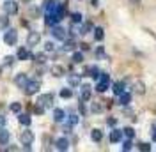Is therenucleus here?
Returning <instances> with one entry per match:
<instances>
[{
	"instance_id": "5",
	"label": "nucleus",
	"mask_w": 156,
	"mask_h": 152,
	"mask_svg": "<svg viewBox=\"0 0 156 152\" xmlns=\"http://www.w3.org/2000/svg\"><path fill=\"white\" fill-rule=\"evenodd\" d=\"M39 43H41V34L36 32V30H30L29 36H27V46L34 48V46H37Z\"/></svg>"
},
{
	"instance_id": "2",
	"label": "nucleus",
	"mask_w": 156,
	"mask_h": 152,
	"mask_svg": "<svg viewBox=\"0 0 156 152\" xmlns=\"http://www.w3.org/2000/svg\"><path fill=\"white\" fill-rule=\"evenodd\" d=\"M53 99H55V95L51 94V92H48V94H41L37 97V105H41L43 108H53Z\"/></svg>"
},
{
	"instance_id": "11",
	"label": "nucleus",
	"mask_w": 156,
	"mask_h": 152,
	"mask_svg": "<svg viewBox=\"0 0 156 152\" xmlns=\"http://www.w3.org/2000/svg\"><path fill=\"white\" fill-rule=\"evenodd\" d=\"M121 140H122V129L114 127V129L110 131V142H112V143H119Z\"/></svg>"
},
{
	"instance_id": "17",
	"label": "nucleus",
	"mask_w": 156,
	"mask_h": 152,
	"mask_svg": "<svg viewBox=\"0 0 156 152\" xmlns=\"http://www.w3.org/2000/svg\"><path fill=\"white\" fill-rule=\"evenodd\" d=\"M89 99H90V87L82 85V88H80V101H89Z\"/></svg>"
},
{
	"instance_id": "12",
	"label": "nucleus",
	"mask_w": 156,
	"mask_h": 152,
	"mask_svg": "<svg viewBox=\"0 0 156 152\" xmlns=\"http://www.w3.org/2000/svg\"><path fill=\"white\" fill-rule=\"evenodd\" d=\"M30 55H32V53L29 51V48L21 46V48L18 50V53H16V60H29Z\"/></svg>"
},
{
	"instance_id": "46",
	"label": "nucleus",
	"mask_w": 156,
	"mask_h": 152,
	"mask_svg": "<svg viewBox=\"0 0 156 152\" xmlns=\"http://www.w3.org/2000/svg\"><path fill=\"white\" fill-rule=\"evenodd\" d=\"M144 88H146V87L142 85V83H136V92H138V94H142V92H144Z\"/></svg>"
},
{
	"instance_id": "43",
	"label": "nucleus",
	"mask_w": 156,
	"mask_h": 152,
	"mask_svg": "<svg viewBox=\"0 0 156 152\" xmlns=\"http://www.w3.org/2000/svg\"><path fill=\"white\" fill-rule=\"evenodd\" d=\"M5 126H7V119H5L4 115H0V129H2V127H5Z\"/></svg>"
},
{
	"instance_id": "49",
	"label": "nucleus",
	"mask_w": 156,
	"mask_h": 152,
	"mask_svg": "<svg viewBox=\"0 0 156 152\" xmlns=\"http://www.w3.org/2000/svg\"><path fill=\"white\" fill-rule=\"evenodd\" d=\"M90 2H92V5L96 7V5H98V2H99V0H90Z\"/></svg>"
},
{
	"instance_id": "28",
	"label": "nucleus",
	"mask_w": 156,
	"mask_h": 152,
	"mask_svg": "<svg viewBox=\"0 0 156 152\" xmlns=\"http://www.w3.org/2000/svg\"><path fill=\"white\" fill-rule=\"evenodd\" d=\"M71 60H73L75 64H82V62H83V53H82V51H73Z\"/></svg>"
},
{
	"instance_id": "25",
	"label": "nucleus",
	"mask_w": 156,
	"mask_h": 152,
	"mask_svg": "<svg viewBox=\"0 0 156 152\" xmlns=\"http://www.w3.org/2000/svg\"><path fill=\"white\" fill-rule=\"evenodd\" d=\"M80 74H71V76H68V83H69V87H78L80 85Z\"/></svg>"
},
{
	"instance_id": "40",
	"label": "nucleus",
	"mask_w": 156,
	"mask_h": 152,
	"mask_svg": "<svg viewBox=\"0 0 156 152\" xmlns=\"http://www.w3.org/2000/svg\"><path fill=\"white\" fill-rule=\"evenodd\" d=\"M44 51H55V44L48 41V43H44Z\"/></svg>"
},
{
	"instance_id": "37",
	"label": "nucleus",
	"mask_w": 156,
	"mask_h": 152,
	"mask_svg": "<svg viewBox=\"0 0 156 152\" xmlns=\"http://www.w3.org/2000/svg\"><path fill=\"white\" fill-rule=\"evenodd\" d=\"M133 149V142H131V138H128L126 142L122 143V150H131Z\"/></svg>"
},
{
	"instance_id": "29",
	"label": "nucleus",
	"mask_w": 156,
	"mask_h": 152,
	"mask_svg": "<svg viewBox=\"0 0 156 152\" xmlns=\"http://www.w3.org/2000/svg\"><path fill=\"white\" fill-rule=\"evenodd\" d=\"M30 58H32L34 62H37V64H44V62H46V55H44V53H37V55H30Z\"/></svg>"
},
{
	"instance_id": "24",
	"label": "nucleus",
	"mask_w": 156,
	"mask_h": 152,
	"mask_svg": "<svg viewBox=\"0 0 156 152\" xmlns=\"http://www.w3.org/2000/svg\"><path fill=\"white\" fill-rule=\"evenodd\" d=\"M112 90H114V94L119 97V95L124 92V83H122V81H117V83H114V85H112Z\"/></svg>"
},
{
	"instance_id": "33",
	"label": "nucleus",
	"mask_w": 156,
	"mask_h": 152,
	"mask_svg": "<svg viewBox=\"0 0 156 152\" xmlns=\"http://www.w3.org/2000/svg\"><path fill=\"white\" fill-rule=\"evenodd\" d=\"M108 88V83L107 81H98V85H96V90L99 92V94H103L105 90Z\"/></svg>"
},
{
	"instance_id": "9",
	"label": "nucleus",
	"mask_w": 156,
	"mask_h": 152,
	"mask_svg": "<svg viewBox=\"0 0 156 152\" xmlns=\"http://www.w3.org/2000/svg\"><path fill=\"white\" fill-rule=\"evenodd\" d=\"M29 80H30V78H29V74H27V73H18V74L14 76V83H16L21 90H23V88H25V85L29 83Z\"/></svg>"
},
{
	"instance_id": "16",
	"label": "nucleus",
	"mask_w": 156,
	"mask_h": 152,
	"mask_svg": "<svg viewBox=\"0 0 156 152\" xmlns=\"http://www.w3.org/2000/svg\"><path fill=\"white\" fill-rule=\"evenodd\" d=\"M18 122L21 124V126H25V127H29L30 124H32V119H30L29 113H21V112H20L18 113Z\"/></svg>"
},
{
	"instance_id": "36",
	"label": "nucleus",
	"mask_w": 156,
	"mask_h": 152,
	"mask_svg": "<svg viewBox=\"0 0 156 152\" xmlns=\"http://www.w3.org/2000/svg\"><path fill=\"white\" fill-rule=\"evenodd\" d=\"M71 19H73V23H82V21H83V16H82L80 12H73V14H71Z\"/></svg>"
},
{
	"instance_id": "47",
	"label": "nucleus",
	"mask_w": 156,
	"mask_h": 152,
	"mask_svg": "<svg viewBox=\"0 0 156 152\" xmlns=\"http://www.w3.org/2000/svg\"><path fill=\"white\" fill-rule=\"evenodd\" d=\"M80 48H82V51H85V50H89V44L83 43V44H80Z\"/></svg>"
},
{
	"instance_id": "8",
	"label": "nucleus",
	"mask_w": 156,
	"mask_h": 152,
	"mask_svg": "<svg viewBox=\"0 0 156 152\" xmlns=\"http://www.w3.org/2000/svg\"><path fill=\"white\" fill-rule=\"evenodd\" d=\"M60 16H58L57 12L53 11V12H46V16H44V25H48V27H53V25H58V21H60Z\"/></svg>"
},
{
	"instance_id": "39",
	"label": "nucleus",
	"mask_w": 156,
	"mask_h": 152,
	"mask_svg": "<svg viewBox=\"0 0 156 152\" xmlns=\"http://www.w3.org/2000/svg\"><path fill=\"white\" fill-rule=\"evenodd\" d=\"M101 110H103V108H101L99 103H92V106H90V112H92V113H99Z\"/></svg>"
},
{
	"instance_id": "14",
	"label": "nucleus",
	"mask_w": 156,
	"mask_h": 152,
	"mask_svg": "<svg viewBox=\"0 0 156 152\" xmlns=\"http://www.w3.org/2000/svg\"><path fill=\"white\" fill-rule=\"evenodd\" d=\"M11 142V131H7L5 127L0 129V145H7Z\"/></svg>"
},
{
	"instance_id": "10",
	"label": "nucleus",
	"mask_w": 156,
	"mask_h": 152,
	"mask_svg": "<svg viewBox=\"0 0 156 152\" xmlns=\"http://www.w3.org/2000/svg\"><path fill=\"white\" fill-rule=\"evenodd\" d=\"M55 149H57V150H68L69 149V140L68 138H66V136H62V138H57V140H55Z\"/></svg>"
},
{
	"instance_id": "6",
	"label": "nucleus",
	"mask_w": 156,
	"mask_h": 152,
	"mask_svg": "<svg viewBox=\"0 0 156 152\" xmlns=\"http://www.w3.org/2000/svg\"><path fill=\"white\" fill-rule=\"evenodd\" d=\"M34 133L30 131L29 127L25 129V131H21V134H20V142H21V145H32L34 143Z\"/></svg>"
},
{
	"instance_id": "50",
	"label": "nucleus",
	"mask_w": 156,
	"mask_h": 152,
	"mask_svg": "<svg viewBox=\"0 0 156 152\" xmlns=\"http://www.w3.org/2000/svg\"><path fill=\"white\" fill-rule=\"evenodd\" d=\"M23 2H30V0H23Z\"/></svg>"
},
{
	"instance_id": "20",
	"label": "nucleus",
	"mask_w": 156,
	"mask_h": 152,
	"mask_svg": "<svg viewBox=\"0 0 156 152\" xmlns=\"http://www.w3.org/2000/svg\"><path fill=\"white\" fill-rule=\"evenodd\" d=\"M50 73H51V74L55 76V78H60V76H64V74H66V71H64V67H62V66H57V64H55V66H51V67H50Z\"/></svg>"
},
{
	"instance_id": "32",
	"label": "nucleus",
	"mask_w": 156,
	"mask_h": 152,
	"mask_svg": "<svg viewBox=\"0 0 156 152\" xmlns=\"http://www.w3.org/2000/svg\"><path fill=\"white\" fill-rule=\"evenodd\" d=\"M78 120H80V119H78V115H76V113H71V115L68 117V124H69V126H73V127H75V126L78 124Z\"/></svg>"
},
{
	"instance_id": "21",
	"label": "nucleus",
	"mask_w": 156,
	"mask_h": 152,
	"mask_svg": "<svg viewBox=\"0 0 156 152\" xmlns=\"http://www.w3.org/2000/svg\"><path fill=\"white\" fill-rule=\"evenodd\" d=\"M90 140L99 143L103 140V131H101V129H92V131H90Z\"/></svg>"
},
{
	"instance_id": "35",
	"label": "nucleus",
	"mask_w": 156,
	"mask_h": 152,
	"mask_svg": "<svg viewBox=\"0 0 156 152\" xmlns=\"http://www.w3.org/2000/svg\"><path fill=\"white\" fill-rule=\"evenodd\" d=\"M122 134H124L126 138H133V136H135V129H133V127H124V129H122Z\"/></svg>"
},
{
	"instance_id": "3",
	"label": "nucleus",
	"mask_w": 156,
	"mask_h": 152,
	"mask_svg": "<svg viewBox=\"0 0 156 152\" xmlns=\"http://www.w3.org/2000/svg\"><path fill=\"white\" fill-rule=\"evenodd\" d=\"M50 34H51V37L57 39V41H64V39H68V30L64 29V27H60V25H53Z\"/></svg>"
},
{
	"instance_id": "26",
	"label": "nucleus",
	"mask_w": 156,
	"mask_h": 152,
	"mask_svg": "<svg viewBox=\"0 0 156 152\" xmlns=\"http://www.w3.org/2000/svg\"><path fill=\"white\" fill-rule=\"evenodd\" d=\"M9 27V14H2L0 16V30H5Z\"/></svg>"
},
{
	"instance_id": "31",
	"label": "nucleus",
	"mask_w": 156,
	"mask_h": 152,
	"mask_svg": "<svg viewBox=\"0 0 156 152\" xmlns=\"http://www.w3.org/2000/svg\"><path fill=\"white\" fill-rule=\"evenodd\" d=\"M60 97H62V99L73 97V88H62V90H60Z\"/></svg>"
},
{
	"instance_id": "22",
	"label": "nucleus",
	"mask_w": 156,
	"mask_h": 152,
	"mask_svg": "<svg viewBox=\"0 0 156 152\" xmlns=\"http://www.w3.org/2000/svg\"><path fill=\"white\" fill-rule=\"evenodd\" d=\"M57 4H58L57 0H46L43 7H44V11H46V12H53V11H55V7H57Z\"/></svg>"
},
{
	"instance_id": "41",
	"label": "nucleus",
	"mask_w": 156,
	"mask_h": 152,
	"mask_svg": "<svg viewBox=\"0 0 156 152\" xmlns=\"http://www.w3.org/2000/svg\"><path fill=\"white\" fill-rule=\"evenodd\" d=\"M44 110H46V108H43L41 105H37V103H36V106H34V112H36L37 115H43V113H44Z\"/></svg>"
},
{
	"instance_id": "23",
	"label": "nucleus",
	"mask_w": 156,
	"mask_h": 152,
	"mask_svg": "<svg viewBox=\"0 0 156 152\" xmlns=\"http://www.w3.org/2000/svg\"><path fill=\"white\" fill-rule=\"evenodd\" d=\"M92 30H94V25H92L90 21H85V23H83V25L80 27V34H82V36H85V34L92 32Z\"/></svg>"
},
{
	"instance_id": "27",
	"label": "nucleus",
	"mask_w": 156,
	"mask_h": 152,
	"mask_svg": "<svg viewBox=\"0 0 156 152\" xmlns=\"http://www.w3.org/2000/svg\"><path fill=\"white\" fill-rule=\"evenodd\" d=\"M92 32H94V39H96V41H103V37H105V30L101 29V27H96Z\"/></svg>"
},
{
	"instance_id": "44",
	"label": "nucleus",
	"mask_w": 156,
	"mask_h": 152,
	"mask_svg": "<svg viewBox=\"0 0 156 152\" xmlns=\"http://www.w3.org/2000/svg\"><path fill=\"white\" fill-rule=\"evenodd\" d=\"M96 57H105V50H103V46H99L96 50Z\"/></svg>"
},
{
	"instance_id": "48",
	"label": "nucleus",
	"mask_w": 156,
	"mask_h": 152,
	"mask_svg": "<svg viewBox=\"0 0 156 152\" xmlns=\"http://www.w3.org/2000/svg\"><path fill=\"white\" fill-rule=\"evenodd\" d=\"M153 142H156V127L153 129Z\"/></svg>"
},
{
	"instance_id": "4",
	"label": "nucleus",
	"mask_w": 156,
	"mask_h": 152,
	"mask_svg": "<svg viewBox=\"0 0 156 152\" xmlns=\"http://www.w3.org/2000/svg\"><path fill=\"white\" fill-rule=\"evenodd\" d=\"M39 88H41V81H39V80H29V83L25 85L23 92L27 95H34V94L39 92Z\"/></svg>"
},
{
	"instance_id": "7",
	"label": "nucleus",
	"mask_w": 156,
	"mask_h": 152,
	"mask_svg": "<svg viewBox=\"0 0 156 152\" xmlns=\"http://www.w3.org/2000/svg\"><path fill=\"white\" fill-rule=\"evenodd\" d=\"M2 7H4V12H5V14H9V16H12V14H16V12H18V4H16L14 0H5Z\"/></svg>"
},
{
	"instance_id": "13",
	"label": "nucleus",
	"mask_w": 156,
	"mask_h": 152,
	"mask_svg": "<svg viewBox=\"0 0 156 152\" xmlns=\"http://www.w3.org/2000/svg\"><path fill=\"white\" fill-rule=\"evenodd\" d=\"M53 120L55 122H64L66 120V112L62 108H53Z\"/></svg>"
},
{
	"instance_id": "42",
	"label": "nucleus",
	"mask_w": 156,
	"mask_h": 152,
	"mask_svg": "<svg viewBox=\"0 0 156 152\" xmlns=\"http://www.w3.org/2000/svg\"><path fill=\"white\" fill-rule=\"evenodd\" d=\"M78 110H80V113H82V115L87 113V108H85V101H80V105H78Z\"/></svg>"
},
{
	"instance_id": "51",
	"label": "nucleus",
	"mask_w": 156,
	"mask_h": 152,
	"mask_svg": "<svg viewBox=\"0 0 156 152\" xmlns=\"http://www.w3.org/2000/svg\"><path fill=\"white\" fill-rule=\"evenodd\" d=\"M133 2H136V0H133Z\"/></svg>"
},
{
	"instance_id": "15",
	"label": "nucleus",
	"mask_w": 156,
	"mask_h": 152,
	"mask_svg": "<svg viewBox=\"0 0 156 152\" xmlns=\"http://www.w3.org/2000/svg\"><path fill=\"white\" fill-rule=\"evenodd\" d=\"M129 103H131V92H126V90H124L122 94L119 95V105L121 106H128Z\"/></svg>"
},
{
	"instance_id": "34",
	"label": "nucleus",
	"mask_w": 156,
	"mask_h": 152,
	"mask_svg": "<svg viewBox=\"0 0 156 152\" xmlns=\"http://www.w3.org/2000/svg\"><path fill=\"white\" fill-rule=\"evenodd\" d=\"M9 110L12 112V113L18 115L20 112H21V105H20V103H11V105H9Z\"/></svg>"
},
{
	"instance_id": "19",
	"label": "nucleus",
	"mask_w": 156,
	"mask_h": 152,
	"mask_svg": "<svg viewBox=\"0 0 156 152\" xmlns=\"http://www.w3.org/2000/svg\"><path fill=\"white\" fill-rule=\"evenodd\" d=\"M85 74L87 76H90V78H94V80H98L99 78V69H98V66H89L87 69H85Z\"/></svg>"
},
{
	"instance_id": "38",
	"label": "nucleus",
	"mask_w": 156,
	"mask_h": 152,
	"mask_svg": "<svg viewBox=\"0 0 156 152\" xmlns=\"http://www.w3.org/2000/svg\"><path fill=\"white\" fill-rule=\"evenodd\" d=\"M138 150H142V152H149L151 150V145H149V143H138Z\"/></svg>"
},
{
	"instance_id": "18",
	"label": "nucleus",
	"mask_w": 156,
	"mask_h": 152,
	"mask_svg": "<svg viewBox=\"0 0 156 152\" xmlns=\"http://www.w3.org/2000/svg\"><path fill=\"white\" fill-rule=\"evenodd\" d=\"M75 50H76V43H75V39H64L62 51H75Z\"/></svg>"
},
{
	"instance_id": "45",
	"label": "nucleus",
	"mask_w": 156,
	"mask_h": 152,
	"mask_svg": "<svg viewBox=\"0 0 156 152\" xmlns=\"http://www.w3.org/2000/svg\"><path fill=\"white\" fill-rule=\"evenodd\" d=\"M107 124H108V126H110V127H114V126H115V124H117V120H115V119H114V117H110V119H107Z\"/></svg>"
},
{
	"instance_id": "30",
	"label": "nucleus",
	"mask_w": 156,
	"mask_h": 152,
	"mask_svg": "<svg viewBox=\"0 0 156 152\" xmlns=\"http://www.w3.org/2000/svg\"><path fill=\"white\" fill-rule=\"evenodd\" d=\"M14 62H16V57H14V55H7V57H4V62H2V66H12V64H14Z\"/></svg>"
},
{
	"instance_id": "1",
	"label": "nucleus",
	"mask_w": 156,
	"mask_h": 152,
	"mask_svg": "<svg viewBox=\"0 0 156 152\" xmlns=\"http://www.w3.org/2000/svg\"><path fill=\"white\" fill-rule=\"evenodd\" d=\"M4 43H5L7 46H14V44L18 43V32H16V29H5Z\"/></svg>"
}]
</instances>
